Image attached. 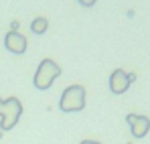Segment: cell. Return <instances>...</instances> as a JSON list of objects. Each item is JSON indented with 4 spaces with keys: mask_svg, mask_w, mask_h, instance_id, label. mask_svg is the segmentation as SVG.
<instances>
[{
    "mask_svg": "<svg viewBox=\"0 0 150 144\" xmlns=\"http://www.w3.org/2000/svg\"><path fill=\"white\" fill-rule=\"evenodd\" d=\"M23 114V104L18 97L0 99V130H10L16 126V122Z\"/></svg>",
    "mask_w": 150,
    "mask_h": 144,
    "instance_id": "cell-1",
    "label": "cell"
},
{
    "mask_svg": "<svg viewBox=\"0 0 150 144\" xmlns=\"http://www.w3.org/2000/svg\"><path fill=\"white\" fill-rule=\"evenodd\" d=\"M59 75H61V67L53 59H43L37 73H35V77H33V83H35L37 89H49Z\"/></svg>",
    "mask_w": 150,
    "mask_h": 144,
    "instance_id": "cell-2",
    "label": "cell"
},
{
    "mask_svg": "<svg viewBox=\"0 0 150 144\" xmlns=\"http://www.w3.org/2000/svg\"><path fill=\"white\" fill-rule=\"evenodd\" d=\"M59 108L63 112H79L85 108V89L83 85H69L59 99Z\"/></svg>",
    "mask_w": 150,
    "mask_h": 144,
    "instance_id": "cell-3",
    "label": "cell"
},
{
    "mask_svg": "<svg viewBox=\"0 0 150 144\" xmlns=\"http://www.w3.org/2000/svg\"><path fill=\"white\" fill-rule=\"evenodd\" d=\"M126 122L130 124L132 128V136L134 138H144L150 130V120L146 116H136V114H128L126 116Z\"/></svg>",
    "mask_w": 150,
    "mask_h": 144,
    "instance_id": "cell-4",
    "label": "cell"
},
{
    "mask_svg": "<svg viewBox=\"0 0 150 144\" xmlns=\"http://www.w3.org/2000/svg\"><path fill=\"white\" fill-rule=\"evenodd\" d=\"M4 47L8 49L10 53L23 55V53L26 51V39H25V35H21L18 31H10V33H6V37H4Z\"/></svg>",
    "mask_w": 150,
    "mask_h": 144,
    "instance_id": "cell-5",
    "label": "cell"
},
{
    "mask_svg": "<svg viewBox=\"0 0 150 144\" xmlns=\"http://www.w3.org/2000/svg\"><path fill=\"white\" fill-rule=\"evenodd\" d=\"M130 83H132V79H130V73H126L124 69H116V71L110 75V89L114 92V94H124L126 89L130 87Z\"/></svg>",
    "mask_w": 150,
    "mask_h": 144,
    "instance_id": "cell-6",
    "label": "cell"
},
{
    "mask_svg": "<svg viewBox=\"0 0 150 144\" xmlns=\"http://www.w3.org/2000/svg\"><path fill=\"white\" fill-rule=\"evenodd\" d=\"M47 28H49V21H47L45 16H39V18H35V21L30 23V31H33L35 35H43Z\"/></svg>",
    "mask_w": 150,
    "mask_h": 144,
    "instance_id": "cell-7",
    "label": "cell"
},
{
    "mask_svg": "<svg viewBox=\"0 0 150 144\" xmlns=\"http://www.w3.org/2000/svg\"><path fill=\"white\" fill-rule=\"evenodd\" d=\"M96 2H98V0H79V4H81V6H87V8H89V6H93Z\"/></svg>",
    "mask_w": 150,
    "mask_h": 144,
    "instance_id": "cell-8",
    "label": "cell"
},
{
    "mask_svg": "<svg viewBox=\"0 0 150 144\" xmlns=\"http://www.w3.org/2000/svg\"><path fill=\"white\" fill-rule=\"evenodd\" d=\"M18 26H21V24L16 23V21H12V23H10V31H18Z\"/></svg>",
    "mask_w": 150,
    "mask_h": 144,
    "instance_id": "cell-9",
    "label": "cell"
},
{
    "mask_svg": "<svg viewBox=\"0 0 150 144\" xmlns=\"http://www.w3.org/2000/svg\"><path fill=\"white\" fill-rule=\"evenodd\" d=\"M81 144H100V142H96V140H83Z\"/></svg>",
    "mask_w": 150,
    "mask_h": 144,
    "instance_id": "cell-10",
    "label": "cell"
}]
</instances>
